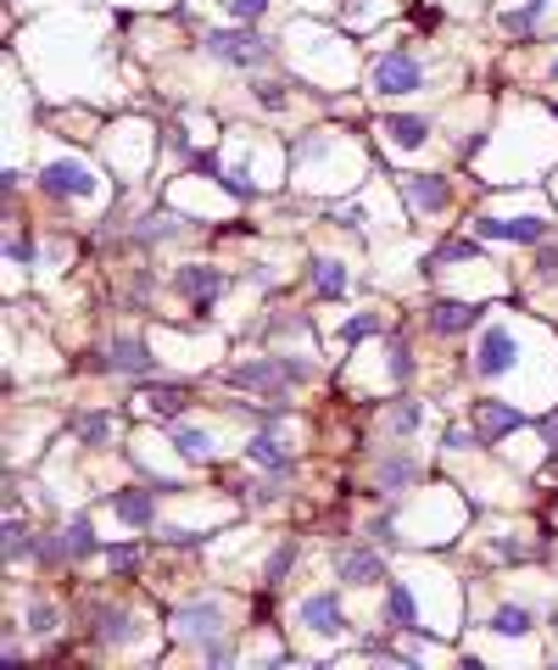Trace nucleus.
I'll use <instances>...</instances> for the list:
<instances>
[{
    "mask_svg": "<svg viewBox=\"0 0 558 670\" xmlns=\"http://www.w3.org/2000/svg\"><path fill=\"white\" fill-rule=\"evenodd\" d=\"M202 51H207L218 68L257 73V68L273 56V40H268V34H257V29H207V34H202Z\"/></svg>",
    "mask_w": 558,
    "mask_h": 670,
    "instance_id": "obj_1",
    "label": "nucleus"
},
{
    "mask_svg": "<svg viewBox=\"0 0 558 670\" xmlns=\"http://www.w3.org/2000/svg\"><path fill=\"white\" fill-rule=\"evenodd\" d=\"M425 84H431L425 56H413V51H402V45L369 62V90H374V95H418Z\"/></svg>",
    "mask_w": 558,
    "mask_h": 670,
    "instance_id": "obj_2",
    "label": "nucleus"
},
{
    "mask_svg": "<svg viewBox=\"0 0 558 670\" xmlns=\"http://www.w3.org/2000/svg\"><path fill=\"white\" fill-rule=\"evenodd\" d=\"M519 352H525V341H519L514 324H486L475 352H469V374L475 380H503V374L519 369Z\"/></svg>",
    "mask_w": 558,
    "mask_h": 670,
    "instance_id": "obj_3",
    "label": "nucleus"
},
{
    "mask_svg": "<svg viewBox=\"0 0 558 670\" xmlns=\"http://www.w3.org/2000/svg\"><path fill=\"white\" fill-rule=\"evenodd\" d=\"M34 185H40L51 202H95V196H101L95 168H90V163H79V157H45Z\"/></svg>",
    "mask_w": 558,
    "mask_h": 670,
    "instance_id": "obj_4",
    "label": "nucleus"
},
{
    "mask_svg": "<svg viewBox=\"0 0 558 670\" xmlns=\"http://www.w3.org/2000/svg\"><path fill=\"white\" fill-rule=\"evenodd\" d=\"M475 240H503V246H541L552 235V218L547 213H519V218H492V213H475L469 218Z\"/></svg>",
    "mask_w": 558,
    "mask_h": 670,
    "instance_id": "obj_5",
    "label": "nucleus"
},
{
    "mask_svg": "<svg viewBox=\"0 0 558 670\" xmlns=\"http://www.w3.org/2000/svg\"><path fill=\"white\" fill-rule=\"evenodd\" d=\"M168 626L185 637V642H196V648H207V642H218L229 626H224V604L218 598H196V604H179V609H168Z\"/></svg>",
    "mask_w": 558,
    "mask_h": 670,
    "instance_id": "obj_6",
    "label": "nucleus"
},
{
    "mask_svg": "<svg viewBox=\"0 0 558 670\" xmlns=\"http://www.w3.org/2000/svg\"><path fill=\"white\" fill-rule=\"evenodd\" d=\"M229 385H240V391H262L268 402H291V385H286V374H279V358H273V352H251V358H240V363L229 369Z\"/></svg>",
    "mask_w": 558,
    "mask_h": 670,
    "instance_id": "obj_7",
    "label": "nucleus"
},
{
    "mask_svg": "<svg viewBox=\"0 0 558 670\" xmlns=\"http://www.w3.org/2000/svg\"><path fill=\"white\" fill-rule=\"evenodd\" d=\"M168 291L174 297H190L196 313H213V297L229 291V275H224V268H213V262H185V268H174Z\"/></svg>",
    "mask_w": 558,
    "mask_h": 670,
    "instance_id": "obj_8",
    "label": "nucleus"
},
{
    "mask_svg": "<svg viewBox=\"0 0 558 670\" xmlns=\"http://www.w3.org/2000/svg\"><path fill=\"white\" fill-rule=\"evenodd\" d=\"M469 425H475L480 447H497L503 436L525 431V414L514 409V402H503V396H480V402H469Z\"/></svg>",
    "mask_w": 558,
    "mask_h": 670,
    "instance_id": "obj_9",
    "label": "nucleus"
},
{
    "mask_svg": "<svg viewBox=\"0 0 558 670\" xmlns=\"http://www.w3.org/2000/svg\"><path fill=\"white\" fill-rule=\"evenodd\" d=\"M291 620H297L302 631H313V637H341V631H347L341 592H308V598L291 609Z\"/></svg>",
    "mask_w": 558,
    "mask_h": 670,
    "instance_id": "obj_10",
    "label": "nucleus"
},
{
    "mask_svg": "<svg viewBox=\"0 0 558 670\" xmlns=\"http://www.w3.org/2000/svg\"><path fill=\"white\" fill-rule=\"evenodd\" d=\"M106 363H112V374H123V380H152V374H157V358H152L146 336H134V330H117V336H112Z\"/></svg>",
    "mask_w": 558,
    "mask_h": 670,
    "instance_id": "obj_11",
    "label": "nucleus"
},
{
    "mask_svg": "<svg viewBox=\"0 0 558 670\" xmlns=\"http://www.w3.org/2000/svg\"><path fill=\"white\" fill-rule=\"evenodd\" d=\"M385 626L402 631V637L425 631V609H418V587H413V576H391V587H385Z\"/></svg>",
    "mask_w": 558,
    "mask_h": 670,
    "instance_id": "obj_12",
    "label": "nucleus"
},
{
    "mask_svg": "<svg viewBox=\"0 0 558 670\" xmlns=\"http://www.w3.org/2000/svg\"><path fill=\"white\" fill-rule=\"evenodd\" d=\"M302 280H308V291H313V297H324V302H347V291H352V268H347L341 257L313 251V257H308V268H302Z\"/></svg>",
    "mask_w": 558,
    "mask_h": 670,
    "instance_id": "obj_13",
    "label": "nucleus"
},
{
    "mask_svg": "<svg viewBox=\"0 0 558 670\" xmlns=\"http://www.w3.org/2000/svg\"><path fill=\"white\" fill-rule=\"evenodd\" d=\"M396 190L407 196V207H413L418 218H436V213H447V202H453V185L436 179V174H396Z\"/></svg>",
    "mask_w": 558,
    "mask_h": 670,
    "instance_id": "obj_14",
    "label": "nucleus"
},
{
    "mask_svg": "<svg viewBox=\"0 0 558 670\" xmlns=\"http://www.w3.org/2000/svg\"><path fill=\"white\" fill-rule=\"evenodd\" d=\"M106 508L128 530H146V525H157V486H117V492H106Z\"/></svg>",
    "mask_w": 558,
    "mask_h": 670,
    "instance_id": "obj_15",
    "label": "nucleus"
},
{
    "mask_svg": "<svg viewBox=\"0 0 558 670\" xmlns=\"http://www.w3.org/2000/svg\"><path fill=\"white\" fill-rule=\"evenodd\" d=\"M335 576H341L347 587H380V581H385V559H380V543H374V548H363V543L341 548V554H335Z\"/></svg>",
    "mask_w": 558,
    "mask_h": 670,
    "instance_id": "obj_16",
    "label": "nucleus"
},
{
    "mask_svg": "<svg viewBox=\"0 0 558 670\" xmlns=\"http://www.w3.org/2000/svg\"><path fill=\"white\" fill-rule=\"evenodd\" d=\"M425 330L431 336H464V330H480V308L475 302H458V297H436L425 308Z\"/></svg>",
    "mask_w": 558,
    "mask_h": 670,
    "instance_id": "obj_17",
    "label": "nucleus"
},
{
    "mask_svg": "<svg viewBox=\"0 0 558 670\" xmlns=\"http://www.w3.org/2000/svg\"><path fill=\"white\" fill-rule=\"evenodd\" d=\"M431 134H436V123L431 117H413V112H391L380 123V141L391 152H418V146H431Z\"/></svg>",
    "mask_w": 558,
    "mask_h": 670,
    "instance_id": "obj_18",
    "label": "nucleus"
},
{
    "mask_svg": "<svg viewBox=\"0 0 558 670\" xmlns=\"http://www.w3.org/2000/svg\"><path fill=\"white\" fill-rule=\"evenodd\" d=\"M140 409H146L152 420H179L190 409V385L185 380H157V385L140 391Z\"/></svg>",
    "mask_w": 558,
    "mask_h": 670,
    "instance_id": "obj_19",
    "label": "nucleus"
},
{
    "mask_svg": "<svg viewBox=\"0 0 558 670\" xmlns=\"http://www.w3.org/2000/svg\"><path fill=\"white\" fill-rule=\"evenodd\" d=\"M246 464L251 470H268V475H291L297 470V458L286 453V442H279L273 431H251L246 436Z\"/></svg>",
    "mask_w": 558,
    "mask_h": 670,
    "instance_id": "obj_20",
    "label": "nucleus"
},
{
    "mask_svg": "<svg viewBox=\"0 0 558 670\" xmlns=\"http://www.w3.org/2000/svg\"><path fill=\"white\" fill-rule=\"evenodd\" d=\"M68 431H73L79 447H112V442H117V414H106V409H84V414L68 420Z\"/></svg>",
    "mask_w": 558,
    "mask_h": 670,
    "instance_id": "obj_21",
    "label": "nucleus"
},
{
    "mask_svg": "<svg viewBox=\"0 0 558 670\" xmlns=\"http://www.w3.org/2000/svg\"><path fill=\"white\" fill-rule=\"evenodd\" d=\"M168 447H174L185 464H207V458L218 453L213 431H202V425H179V420H168Z\"/></svg>",
    "mask_w": 558,
    "mask_h": 670,
    "instance_id": "obj_22",
    "label": "nucleus"
},
{
    "mask_svg": "<svg viewBox=\"0 0 558 670\" xmlns=\"http://www.w3.org/2000/svg\"><path fill=\"white\" fill-rule=\"evenodd\" d=\"M168 235H179V213H174V207H152L146 218L128 224V246H157V240H168Z\"/></svg>",
    "mask_w": 558,
    "mask_h": 670,
    "instance_id": "obj_23",
    "label": "nucleus"
},
{
    "mask_svg": "<svg viewBox=\"0 0 558 670\" xmlns=\"http://www.w3.org/2000/svg\"><path fill=\"white\" fill-rule=\"evenodd\" d=\"M486 554L503 559V565H530V559H541L547 548L530 543V536H519V530H497V536H486Z\"/></svg>",
    "mask_w": 558,
    "mask_h": 670,
    "instance_id": "obj_24",
    "label": "nucleus"
},
{
    "mask_svg": "<svg viewBox=\"0 0 558 670\" xmlns=\"http://www.w3.org/2000/svg\"><path fill=\"white\" fill-rule=\"evenodd\" d=\"M413 481H418V458H407V453H391V458H380V464H374V486H380V497L407 492Z\"/></svg>",
    "mask_w": 558,
    "mask_h": 670,
    "instance_id": "obj_25",
    "label": "nucleus"
},
{
    "mask_svg": "<svg viewBox=\"0 0 558 670\" xmlns=\"http://www.w3.org/2000/svg\"><path fill=\"white\" fill-rule=\"evenodd\" d=\"M62 548H68V565H84V559H95V554H101L90 514H73V519L62 525Z\"/></svg>",
    "mask_w": 558,
    "mask_h": 670,
    "instance_id": "obj_26",
    "label": "nucleus"
},
{
    "mask_svg": "<svg viewBox=\"0 0 558 670\" xmlns=\"http://www.w3.org/2000/svg\"><path fill=\"white\" fill-rule=\"evenodd\" d=\"M486 631H497V637H530L536 631V609L530 604H497L486 615Z\"/></svg>",
    "mask_w": 558,
    "mask_h": 670,
    "instance_id": "obj_27",
    "label": "nucleus"
},
{
    "mask_svg": "<svg viewBox=\"0 0 558 670\" xmlns=\"http://www.w3.org/2000/svg\"><path fill=\"white\" fill-rule=\"evenodd\" d=\"M453 262H486V257H480V240H442V246L425 257V275H442V268H453Z\"/></svg>",
    "mask_w": 558,
    "mask_h": 670,
    "instance_id": "obj_28",
    "label": "nucleus"
},
{
    "mask_svg": "<svg viewBox=\"0 0 558 670\" xmlns=\"http://www.w3.org/2000/svg\"><path fill=\"white\" fill-rule=\"evenodd\" d=\"M418 420H425V402H418V396H391V409H385L391 436H413Z\"/></svg>",
    "mask_w": 558,
    "mask_h": 670,
    "instance_id": "obj_29",
    "label": "nucleus"
},
{
    "mask_svg": "<svg viewBox=\"0 0 558 670\" xmlns=\"http://www.w3.org/2000/svg\"><path fill=\"white\" fill-rule=\"evenodd\" d=\"M297 559H302V543H297V536H291V543H279V548L268 554V565H262V587L273 592L279 581L291 576V565H297Z\"/></svg>",
    "mask_w": 558,
    "mask_h": 670,
    "instance_id": "obj_30",
    "label": "nucleus"
},
{
    "mask_svg": "<svg viewBox=\"0 0 558 670\" xmlns=\"http://www.w3.org/2000/svg\"><path fill=\"white\" fill-rule=\"evenodd\" d=\"M385 374H391V385H407L413 380V347H407L402 330L385 341Z\"/></svg>",
    "mask_w": 558,
    "mask_h": 670,
    "instance_id": "obj_31",
    "label": "nucleus"
},
{
    "mask_svg": "<svg viewBox=\"0 0 558 670\" xmlns=\"http://www.w3.org/2000/svg\"><path fill=\"white\" fill-rule=\"evenodd\" d=\"M369 336H380V313H352V319L335 330V347H341V352H352V347H363Z\"/></svg>",
    "mask_w": 558,
    "mask_h": 670,
    "instance_id": "obj_32",
    "label": "nucleus"
},
{
    "mask_svg": "<svg viewBox=\"0 0 558 670\" xmlns=\"http://www.w3.org/2000/svg\"><path fill=\"white\" fill-rule=\"evenodd\" d=\"M106 565H112V576L134 581L140 565H146V548H140V543H112V548H106Z\"/></svg>",
    "mask_w": 558,
    "mask_h": 670,
    "instance_id": "obj_33",
    "label": "nucleus"
},
{
    "mask_svg": "<svg viewBox=\"0 0 558 670\" xmlns=\"http://www.w3.org/2000/svg\"><path fill=\"white\" fill-rule=\"evenodd\" d=\"M7 262H12V268H40V235H34V229H12Z\"/></svg>",
    "mask_w": 558,
    "mask_h": 670,
    "instance_id": "obj_34",
    "label": "nucleus"
},
{
    "mask_svg": "<svg viewBox=\"0 0 558 670\" xmlns=\"http://www.w3.org/2000/svg\"><path fill=\"white\" fill-rule=\"evenodd\" d=\"M23 626L34 631V642H45V637H56L62 615H56V604H51V598H34V604H29V615H23Z\"/></svg>",
    "mask_w": 558,
    "mask_h": 670,
    "instance_id": "obj_35",
    "label": "nucleus"
},
{
    "mask_svg": "<svg viewBox=\"0 0 558 670\" xmlns=\"http://www.w3.org/2000/svg\"><path fill=\"white\" fill-rule=\"evenodd\" d=\"M251 101L268 106V112H286L291 106V95H286V84H279V79H251Z\"/></svg>",
    "mask_w": 558,
    "mask_h": 670,
    "instance_id": "obj_36",
    "label": "nucleus"
},
{
    "mask_svg": "<svg viewBox=\"0 0 558 670\" xmlns=\"http://www.w3.org/2000/svg\"><path fill=\"white\" fill-rule=\"evenodd\" d=\"M273 358H279V374H286V385H291V391H297V385H308V380L319 374L302 352H273Z\"/></svg>",
    "mask_w": 558,
    "mask_h": 670,
    "instance_id": "obj_37",
    "label": "nucleus"
},
{
    "mask_svg": "<svg viewBox=\"0 0 558 670\" xmlns=\"http://www.w3.org/2000/svg\"><path fill=\"white\" fill-rule=\"evenodd\" d=\"M369 543H380V548H396V543H402V530H396V508H380V514L369 519Z\"/></svg>",
    "mask_w": 558,
    "mask_h": 670,
    "instance_id": "obj_38",
    "label": "nucleus"
},
{
    "mask_svg": "<svg viewBox=\"0 0 558 670\" xmlns=\"http://www.w3.org/2000/svg\"><path fill=\"white\" fill-rule=\"evenodd\" d=\"M330 224L363 235V229H369V213H363V202H335V207H330Z\"/></svg>",
    "mask_w": 558,
    "mask_h": 670,
    "instance_id": "obj_39",
    "label": "nucleus"
},
{
    "mask_svg": "<svg viewBox=\"0 0 558 670\" xmlns=\"http://www.w3.org/2000/svg\"><path fill=\"white\" fill-rule=\"evenodd\" d=\"M224 7H229V18H235V23H246V29H251V23L268 12V0H224Z\"/></svg>",
    "mask_w": 558,
    "mask_h": 670,
    "instance_id": "obj_40",
    "label": "nucleus"
},
{
    "mask_svg": "<svg viewBox=\"0 0 558 670\" xmlns=\"http://www.w3.org/2000/svg\"><path fill=\"white\" fill-rule=\"evenodd\" d=\"M442 447H447V453H469V447H480V436H475V425H453V431L442 436Z\"/></svg>",
    "mask_w": 558,
    "mask_h": 670,
    "instance_id": "obj_41",
    "label": "nucleus"
},
{
    "mask_svg": "<svg viewBox=\"0 0 558 670\" xmlns=\"http://www.w3.org/2000/svg\"><path fill=\"white\" fill-rule=\"evenodd\" d=\"M536 280L541 286H558V246H541L536 251Z\"/></svg>",
    "mask_w": 558,
    "mask_h": 670,
    "instance_id": "obj_42",
    "label": "nucleus"
},
{
    "mask_svg": "<svg viewBox=\"0 0 558 670\" xmlns=\"http://www.w3.org/2000/svg\"><path fill=\"white\" fill-rule=\"evenodd\" d=\"M202 659H207V664H229V659H235V648L218 637V642H207V648H202Z\"/></svg>",
    "mask_w": 558,
    "mask_h": 670,
    "instance_id": "obj_43",
    "label": "nucleus"
},
{
    "mask_svg": "<svg viewBox=\"0 0 558 670\" xmlns=\"http://www.w3.org/2000/svg\"><path fill=\"white\" fill-rule=\"evenodd\" d=\"M442 18H447L442 7H413V23L418 29H442Z\"/></svg>",
    "mask_w": 558,
    "mask_h": 670,
    "instance_id": "obj_44",
    "label": "nucleus"
},
{
    "mask_svg": "<svg viewBox=\"0 0 558 670\" xmlns=\"http://www.w3.org/2000/svg\"><path fill=\"white\" fill-rule=\"evenodd\" d=\"M541 436H547V447H552V453H558V409H552V414H547V420H541Z\"/></svg>",
    "mask_w": 558,
    "mask_h": 670,
    "instance_id": "obj_45",
    "label": "nucleus"
},
{
    "mask_svg": "<svg viewBox=\"0 0 558 670\" xmlns=\"http://www.w3.org/2000/svg\"><path fill=\"white\" fill-rule=\"evenodd\" d=\"M547 73H552V84H558V56H552V68H547Z\"/></svg>",
    "mask_w": 558,
    "mask_h": 670,
    "instance_id": "obj_46",
    "label": "nucleus"
}]
</instances>
